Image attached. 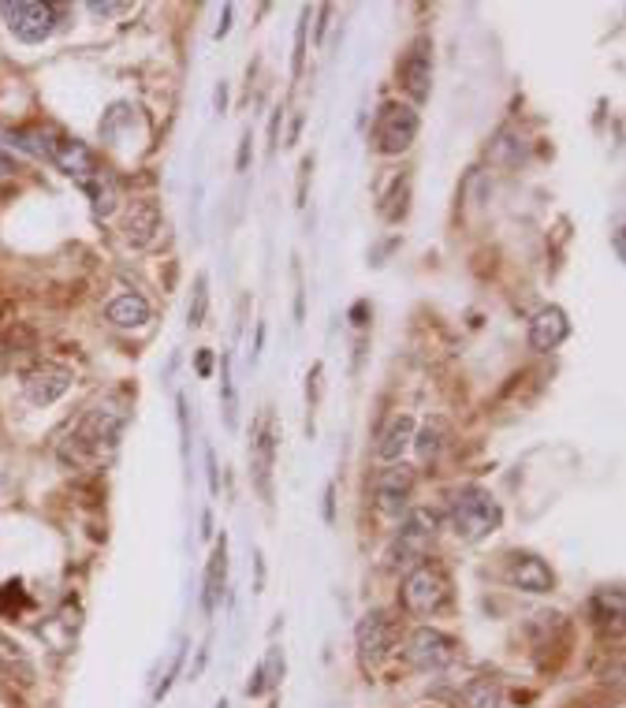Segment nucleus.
Returning a JSON list of instances; mask_svg holds the SVG:
<instances>
[{
	"label": "nucleus",
	"instance_id": "nucleus-1",
	"mask_svg": "<svg viewBox=\"0 0 626 708\" xmlns=\"http://www.w3.org/2000/svg\"><path fill=\"white\" fill-rule=\"evenodd\" d=\"M123 429H127V406L123 403L109 400L101 406H90V411L68 429V436L60 440V448H57L60 463L63 466H93V463H101L105 455L116 452Z\"/></svg>",
	"mask_w": 626,
	"mask_h": 708
},
{
	"label": "nucleus",
	"instance_id": "nucleus-2",
	"mask_svg": "<svg viewBox=\"0 0 626 708\" xmlns=\"http://www.w3.org/2000/svg\"><path fill=\"white\" fill-rule=\"evenodd\" d=\"M448 522H451L455 538L474 544V541H485L489 533L500 530V525H504V511H500V503L493 500L489 489H481V485H463V489L451 496Z\"/></svg>",
	"mask_w": 626,
	"mask_h": 708
},
{
	"label": "nucleus",
	"instance_id": "nucleus-3",
	"mask_svg": "<svg viewBox=\"0 0 626 708\" xmlns=\"http://www.w3.org/2000/svg\"><path fill=\"white\" fill-rule=\"evenodd\" d=\"M440 533V514L429 511V508H410L403 514L399 530H396V541H391L388 549V563L391 567H418L426 560L429 544L437 541Z\"/></svg>",
	"mask_w": 626,
	"mask_h": 708
},
{
	"label": "nucleus",
	"instance_id": "nucleus-4",
	"mask_svg": "<svg viewBox=\"0 0 626 708\" xmlns=\"http://www.w3.org/2000/svg\"><path fill=\"white\" fill-rule=\"evenodd\" d=\"M418 127H421V120H418V112H414V105L385 101L374 116V127H369V146L385 157H399V154H407L410 142L418 138Z\"/></svg>",
	"mask_w": 626,
	"mask_h": 708
},
{
	"label": "nucleus",
	"instance_id": "nucleus-5",
	"mask_svg": "<svg viewBox=\"0 0 626 708\" xmlns=\"http://www.w3.org/2000/svg\"><path fill=\"white\" fill-rule=\"evenodd\" d=\"M451 600V578L437 563H418L414 571L403 578L399 589V604L410 611V616H433Z\"/></svg>",
	"mask_w": 626,
	"mask_h": 708
},
{
	"label": "nucleus",
	"instance_id": "nucleus-6",
	"mask_svg": "<svg viewBox=\"0 0 626 708\" xmlns=\"http://www.w3.org/2000/svg\"><path fill=\"white\" fill-rule=\"evenodd\" d=\"M34 154L49 157L52 165H57L63 176L79 179L82 187L93 184L105 171L98 168V157H93V149L87 142H79V138H68V135H38V146Z\"/></svg>",
	"mask_w": 626,
	"mask_h": 708
},
{
	"label": "nucleus",
	"instance_id": "nucleus-7",
	"mask_svg": "<svg viewBox=\"0 0 626 708\" xmlns=\"http://www.w3.org/2000/svg\"><path fill=\"white\" fill-rule=\"evenodd\" d=\"M0 16H4L8 30L19 38V41H46L52 30L60 27V19L68 16V8L60 4H38V0H8V4H0Z\"/></svg>",
	"mask_w": 626,
	"mask_h": 708
},
{
	"label": "nucleus",
	"instance_id": "nucleus-8",
	"mask_svg": "<svg viewBox=\"0 0 626 708\" xmlns=\"http://www.w3.org/2000/svg\"><path fill=\"white\" fill-rule=\"evenodd\" d=\"M355 641H358V657H362L366 668H377V663H385L391 652H396V641H399V627L396 619L388 616V611H366L362 619H358L355 627Z\"/></svg>",
	"mask_w": 626,
	"mask_h": 708
},
{
	"label": "nucleus",
	"instance_id": "nucleus-9",
	"mask_svg": "<svg viewBox=\"0 0 626 708\" xmlns=\"http://www.w3.org/2000/svg\"><path fill=\"white\" fill-rule=\"evenodd\" d=\"M396 79H399V90L407 94L414 105L429 101L433 94V38L429 35H418L410 41L399 60Z\"/></svg>",
	"mask_w": 626,
	"mask_h": 708
},
{
	"label": "nucleus",
	"instance_id": "nucleus-10",
	"mask_svg": "<svg viewBox=\"0 0 626 708\" xmlns=\"http://www.w3.org/2000/svg\"><path fill=\"white\" fill-rule=\"evenodd\" d=\"M403 652H407L410 668L444 671V668H451L455 657H459V646H455L451 635H444V630H437V627H418V630H410Z\"/></svg>",
	"mask_w": 626,
	"mask_h": 708
},
{
	"label": "nucleus",
	"instance_id": "nucleus-11",
	"mask_svg": "<svg viewBox=\"0 0 626 708\" xmlns=\"http://www.w3.org/2000/svg\"><path fill=\"white\" fill-rule=\"evenodd\" d=\"M272 463H276V422L272 414H265L258 425H254L250 440V478L258 485L261 500H272Z\"/></svg>",
	"mask_w": 626,
	"mask_h": 708
},
{
	"label": "nucleus",
	"instance_id": "nucleus-12",
	"mask_svg": "<svg viewBox=\"0 0 626 708\" xmlns=\"http://www.w3.org/2000/svg\"><path fill=\"white\" fill-rule=\"evenodd\" d=\"M71 381H76V373H71V370L52 366V362H38L34 370L23 373V395L34 406H49V403H57L60 395L71 389Z\"/></svg>",
	"mask_w": 626,
	"mask_h": 708
},
{
	"label": "nucleus",
	"instance_id": "nucleus-13",
	"mask_svg": "<svg viewBox=\"0 0 626 708\" xmlns=\"http://www.w3.org/2000/svg\"><path fill=\"white\" fill-rule=\"evenodd\" d=\"M377 508L385 514H403L410 508V496H414V470L407 463H391L388 470H380L377 474Z\"/></svg>",
	"mask_w": 626,
	"mask_h": 708
},
{
	"label": "nucleus",
	"instance_id": "nucleus-14",
	"mask_svg": "<svg viewBox=\"0 0 626 708\" xmlns=\"http://www.w3.org/2000/svg\"><path fill=\"white\" fill-rule=\"evenodd\" d=\"M567 336H570V321H567V314H564L559 306H545V309H537L534 321H529L526 343H529V351L548 354V351H556Z\"/></svg>",
	"mask_w": 626,
	"mask_h": 708
},
{
	"label": "nucleus",
	"instance_id": "nucleus-15",
	"mask_svg": "<svg viewBox=\"0 0 626 708\" xmlns=\"http://www.w3.org/2000/svg\"><path fill=\"white\" fill-rule=\"evenodd\" d=\"M507 582L515 589H523V593H552L556 589V574H552V567L540 560V555H529V552H518L511 567H507Z\"/></svg>",
	"mask_w": 626,
	"mask_h": 708
},
{
	"label": "nucleus",
	"instance_id": "nucleus-16",
	"mask_svg": "<svg viewBox=\"0 0 626 708\" xmlns=\"http://www.w3.org/2000/svg\"><path fill=\"white\" fill-rule=\"evenodd\" d=\"M225 589H228V538H220L206 563V582H201V611L206 616L217 611V604L225 600Z\"/></svg>",
	"mask_w": 626,
	"mask_h": 708
},
{
	"label": "nucleus",
	"instance_id": "nucleus-17",
	"mask_svg": "<svg viewBox=\"0 0 626 708\" xmlns=\"http://www.w3.org/2000/svg\"><path fill=\"white\" fill-rule=\"evenodd\" d=\"M105 317H109V325L116 328H146L153 321V306L146 303L142 295L127 292V295H116L109 306H105Z\"/></svg>",
	"mask_w": 626,
	"mask_h": 708
},
{
	"label": "nucleus",
	"instance_id": "nucleus-18",
	"mask_svg": "<svg viewBox=\"0 0 626 708\" xmlns=\"http://www.w3.org/2000/svg\"><path fill=\"white\" fill-rule=\"evenodd\" d=\"M410 444H414V417L410 414H396L385 425V433H380L377 459H385V463H396V459H403V452H407Z\"/></svg>",
	"mask_w": 626,
	"mask_h": 708
},
{
	"label": "nucleus",
	"instance_id": "nucleus-19",
	"mask_svg": "<svg viewBox=\"0 0 626 708\" xmlns=\"http://www.w3.org/2000/svg\"><path fill=\"white\" fill-rule=\"evenodd\" d=\"M157 232H161V209H157V201H138L131 217H127V239L142 250V246H150L157 239Z\"/></svg>",
	"mask_w": 626,
	"mask_h": 708
},
{
	"label": "nucleus",
	"instance_id": "nucleus-20",
	"mask_svg": "<svg viewBox=\"0 0 626 708\" xmlns=\"http://www.w3.org/2000/svg\"><path fill=\"white\" fill-rule=\"evenodd\" d=\"M284 668H288V663H284V649L272 646L269 652H265V660L258 663V668H254L250 682H247V694L250 697H261L265 690H276V686H280V679H284Z\"/></svg>",
	"mask_w": 626,
	"mask_h": 708
},
{
	"label": "nucleus",
	"instance_id": "nucleus-21",
	"mask_svg": "<svg viewBox=\"0 0 626 708\" xmlns=\"http://www.w3.org/2000/svg\"><path fill=\"white\" fill-rule=\"evenodd\" d=\"M463 701L466 708H507V694L493 679H470L463 686Z\"/></svg>",
	"mask_w": 626,
	"mask_h": 708
},
{
	"label": "nucleus",
	"instance_id": "nucleus-22",
	"mask_svg": "<svg viewBox=\"0 0 626 708\" xmlns=\"http://www.w3.org/2000/svg\"><path fill=\"white\" fill-rule=\"evenodd\" d=\"M589 616L597 627H608V623H619L623 619V589H600L597 597L589 600Z\"/></svg>",
	"mask_w": 626,
	"mask_h": 708
},
{
	"label": "nucleus",
	"instance_id": "nucleus-23",
	"mask_svg": "<svg viewBox=\"0 0 626 708\" xmlns=\"http://www.w3.org/2000/svg\"><path fill=\"white\" fill-rule=\"evenodd\" d=\"M206 314H209V276L201 273L195 281V295H190V306H187V325L198 328L206 325Z\"/></svg>",
	"mask_w": 626,
	"mask_h": 708
},
{
	"label": "nucleus",
	"instance_id": "nucleus-24",
	"mask_svg": "<svg viewBox=\"0 0 626 708\" xmlns=\"http://www.w3.org/2000/svg\"><path fill=\"white\" fill-rule=\"evenodd\" d=\"M183 660H187V641H179V646L172 649V657H168L165 663V671H161V679H157V690H153V701H161V697L172 690V682H176V675L183 671Z\"/></svg>",
	"mask_w": 626,
	"mask_h": 708
},
{
	"label": "nucleus",
	"instance_id": "nucleus-25",
	"mask_svg": "<svg viewBox=\"0 0 626 708\" xmlns=\"http://www.w3.org/2000/svg\"><path fill=\"white\" fill-rule=\"evenodd\" d=\"M407 198H410V179L407 176H396V184H391V195L385 198V201H391V206H385V220H403L407 217Z\"/></svg>",
	"mask_w": 626,
	"mask_h": 708
},
{
	"label": "nucleus",
	"instance_id": "nucleus-26",
	"mask_svg": "<svg viewBox=\"0 0 626 708\" xmlns=\"http://www.w3.org/2000/svg\"><path fill=\"white\" fill-rule=\"evenodd\" d=\"M220 403H225V422H228V429H236V422H239V400H236V384H231L228 354H225V384H220Z\"/></svg>",
	"mask_w": 626,
	"mask_h": 708
},
{
	"label": "nucleus",
	"instance_id": "nucleus-27",
	"mask_svg": "<svg viewBox=\"0 0 626 708\" xmlns=\"http://www.w3.org/2000/svg\"><path fill=\"white\" fill-rule=\"evenodd\" d=\"M306 19H310V8L302 12V23H299V35H295V60H291V75L299 79L302 75V60H306Z\"/></svg>",
	"mask_w": 626,
	"mask_h": 708
},
{
	"label": "nucleus",
	"instance_id": "nucleus-28",
	"mask_svg": "<svg viewBox=\"0 0 626 708\" xmlns=\"http://www.w3.org/2000/svg\"><path fill=\"white\" fill-rule=\"evenodd\" d=\"M418 452H421V459H437V452H440V436H437V429H433V425L418 436Z\"/></svg>",
	"mask_w": 626,
	"mask_h": 708
},
{
	"label": "nucleus",
	"instance_id": "nucleus-29",
	"mask_svg": "<svg viewBox=\"0 0 626 708\" xmlns=\"http://www.w3.org/2000/svg\"><path fill=\"white\" fill-rule=\"evenodd\" d=\"M179 433H183V459H190V411H187V400L179 395Z\"/></svg>",
	"mask_w": 626,
	"mask_h": 708
},
{
	"label": "nucleus",
	"instance_id": "nucleus-30",
	"mask_svg": "<svg viewBox=\"0 0 626 708\" xmlns=\"http://www.w3.org/2000/svg\"><path fill=\"white\" fill-rule=\"evenodd\" d=\"M87 8L93 16H123V12H131L135 4H109V0L101 4V0H93V4H87Z\"/></svg>",
	"mask_w": 626,
	"mask_h": 708
},
{
	"label": "nucleus",
	"instance_id": "nucleus-31",
	"mask_svg": "<svg viewBox=\"0 0 626 708\" xmlns=\"http://www.w3.org/2000/svg\"><path fill=\"white\" fill-rule=\"evenodd\" d=\"M23 660V652H19V646L8 635H0V663H16Z\"/></svg>",
	"mask_w": 626,
	"mask_h": 708
},
{
	"label": "nucleus",
	"instance_id": "nucleus-32",
	"mask_svg": "<svg viewBox=\"0 0 626 708\" xmlns=\"http://www.w3.org/2000/svg\"><path fill=\"white\" fill-rule=\"evenodd\" d=\"M206 466H209V492H220V466H217V452L213 448H206Z\"/></svg>",
	"mask_w": 626,
	"mask_h": 708
},
{
	"label": "nucleus",
	"instance_id": "nucleus-33",
	"mask_svg": "<svg viewBox=\"0 0 626 708\" xmlns=\"http://www.w3.org/2000/svg\"><path fill=\"white\" fill-rule=\"evenodd\" d=\"M250 165V131L242 135V146H239V171H247Z\"/></svg>",
	"mask_w": 626,
	"mask_h": 708
},
{
	"label": "nucleus",
	"instance_id": "nucleus-34",
	"mask_svg": "<svg viewBox=\"0 0 626 708\" xmlns=\"http://www.w3.org/2000/svg\"><path fill=\"white\" fill-rule=\"evenodd\" d=\"M209 370H213V354L198 351V373H201V377H209Z\"/></svg>",
	"mask_w": 626,
	"mask_h": 708
},
{
	"label": "nucleus",
	"instance_id": "nucleus-35",
	"mask_svg": "<svg viewBox=\"0 0 626 708\" xmlns=\"http://www.w3.org/2000/svg\"><path fill=\"white\" fill-rule=\"evenodd\" d=\"M332 500H336V485H328V489H325V519H328V522L336 519V508H332Z\"/></svg>",
	"mask_w": 626,
	"mask_h": 708
},
{
	"label": "nucleus",
	"instance_id": "nucleus-36",
	"mask_svg": "<svg viewBox=\"0 0 626 708\" xmlns=\"http://www.w3.org/2000/svg\"><path fill=\"white\" fill-rule=\"evenodd\" d=\"M231 30V4L225 8V12H220V27H217V38H225Z\"/></svg>",
	"mask_w": 626,
	"mask_h": 708
},
{
	"label": "nucleus",
	"instance_id": "nucleus-37",
	"mask_svg": "<svg viewBox=\"0 0 626 708\" xmlns=\"http://www.w3.org/2000/svg\"><path fill=\"white\" fill-rule=\"evenodd\" d=\"M225 105H228V86L220 82V86H217V112H225Z\"/></svg>",
	"mask_w": 626,
	"mask_h": 708
},
{
	"label": "nucleus",
	"instance_id": "nucleus-38",
	"mask_svg": "<svg viewBox=\"0 0 626 708\" xmlns=\"http://www.w3.org/2000/svg\"><path fill=\"white\" fill-rule=\"evenodd\" d=\"M615 257H619V262L626 257V246H623V228H615Z\"/></svg>",
	"mask_w": 626,
	"mask_h": 708
},
{
	"label": "nucleus",
	"instance_id": "nucleus-39",
	"mask_svg": "<svg viewBox=\"0 0 626 708\" xmlns=\"http://www.w3.org/2000/svg\"><path fill=\"white\" fill-rule=\"evenodd\" d=\"M16 168V160L4 154V149H0V176H4V171H12Z\"/></svg>",
	"mask_w": 626,
	"mask_h": 708
}]
</instances>
